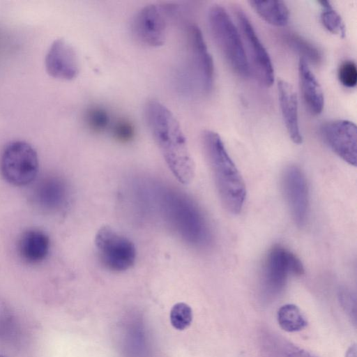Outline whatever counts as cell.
<instances>
[{
    "instance_id": "cell-1",
    "label": "cell",
    "mask_w": 357,
    "mask_h": 357,
    "mask_svg": "<svg viewBox=\"0 0 357 357\" xmlns=\"http://www.w3.org/2000/svg\"><path fill=\"white\" fill-rule=\"evenodd\" d=\"M144 114L149 130L173 175L183 184L190 183L195 175V164L175 116L155 99L146 102Z\"/></svg>"
},
{
    "instance_id": "cell-2",
    "label": "cell",
    "mask_w": 357,
    "mask_h": 357,
    "mask_svg": "<svg viewBox=\"0 0 357 357\" xmlns=\"http://www.w3.org/2000/svg\"><path fill=\"white\" fill-rule=\"evenodd\" d=\"M202 139L222 202L228 211L238 214L246 197L243 179L217 132L204 130Z\"/></svg>"
},
{
    "instance_id": "cell-3",
    "label": "cell",
    "mask_w": 357,
    "mask_h": 357,
    "mask_svg": "<svg viewBox=\"0 0 357 357\" xmlns=\"http://www.w3.org/2000/svg\"><path fill=\"white\" fill-rule=\"evenodd\" d=\"M208 21L212 37L230 68L237 75L248 77L250 69L243 42L227 10L220 5L212 6Z\"/></svg>"
},
{
    "instance_id": "cell-4",
    "label": "cell",
    "mask_w": 357,
    "mask_h": 357,
    "mask_svg": "<svg viewBox=\"0 0 357 357\" xmlns=\"http://www.w3.org/2000/svg\"><path fill=\"white\" fill-rule=\"evenodd\" d=\"M165 202L167 215L181 236L196 245L208 242V227L199 210L192 202L175 193H168Z\"/></svg>"
},
{
    "instance_id": "cell-5",
    "label": "cell",
    "mask_w": 357,
    "mask_h": 357,
    "mask_svg": "<svg viewBox=\"0 0 357 357\" xmlns=\"http://www.w3.org/2000/svg\"><path fill=\"white\" fill-rule=\"evenodd\" d=\"M38 158L36 150L24 141L9 142L0 155V172L10 184L17 186L31 183L38 170Z\"/></svg>"
},
{
    "instance_id": "cell-6",
    "label": "cell",
    "mask_w": 357,
    "mask_h": 357,
    "mask_svg": "<svg viewBox=\"0 0 357 357\" xmlns=\"http://www.w3.org/2000/svg\"><path fill=\"white\" fill-rule=\"evenodd\" d=\"M94 242L98 257L106 268L121 272L134 265L136 259L135 245L110 227L103 226L100 228Z\"/></svg>"
},
{
    "instance_id": "cell-7",
    "label": "cell",
    "mask_w": 357,
    "mask_h": 357,
    "mask_svg": "<svg viewBox=\"0 0 357 357\" xmlns=\"http://www.w3.org/2000/svg\"><path fill=\"white\" fill-rule=\"evenodd\" d=\"M233 11L245 44V50L249 65L251 63L250 69L251 68L261 84L271 86L274 82V70L269 54L243 10L240 7L234 6Z\"/></svg>"
},
{
    "instance_id": "cell-8",
    "label": "cell",
    "mask_w": 357,
    "mask_h": 357,
    "mask_svg": "<svg viewBox=\"0 0 357 357\" xmlns=\"http://www.w3.org/2000/svg\"><path fill=\"white\" fill-rule=\"evenodd\" d=\"M304 273L300 259L287 249L274 246L266 259L262 274V290L268 296L278 294L286 284L288 275Z\"/></svg>"
},
{
    "instance_id": "cell-9",
    "label": "cell",
    "mask_w": 357,
    "mask_h": 357,
    "mask_svg": "<svg viewBox=\"0 0 357 357\" xmlns=\"http://www.w3.org/2000/svg\"><path fill=\"white\" fill-rule=\"evenodd\" d=\"M167 23L162 8L149 4L141 8L132 22V31L141 43L152 47L162 45L166 38Z\"/></svg>"
},
{
    "instance_id": "cell-10",
    "label": "cell",
    "mask_w": 357,
    "mask_h": 357,
    "mask_svg": "<svg viewBox=\"0 0 357 357\" xmlns=\"http://www.w3.org/2000/svg\"><path fill=\"white\" fill-rule=\"evenodd\" d=\"M321 135L329 147L349 165H356L357 128L348 120H335L325 123Z\"/></svg>"
},
{
    "instance_id": "cell-11",
    "label": "cell",
    "mask_w": 357,
    "mask_h": 357,
    "mask_svg": "<svg viewBox=\"0 0 357 357\" xmlns=\"http://www.w3.org/2000/svg\"><path fill=\"white\" fill-rule=\"evenodd\" d=\"M282 187L296 224L305 225L308 214V189L305 176L296 166L288 167L282 178Z\"/></svg>"
},
{
    "instance_id": "cell-12",
    "label": "cell",
    "mask_w": 357,
    "mask_h": 357,
    "mask_svg": "<svg viewBox=\"0 0 357 357\" xmlns=\"http://www.w3.org/2000/svg\"><path fill=\"white\" fill-rule=\"evenodd\" d=\"M47 73L54 78L72 80L79 73V64L73 47L66 40H55L50 47L45 59Z\"/></svg>"
},
{
    "instance_id": "cell-13",
    "label": "cell",
    "mask_w": 357,
    "mask_h": 357,
    "mask_svg": "<svg viewBox=\"0 0 357 357\" xmlns=\"http://www.w3.org/2000/svg\"><path fill=\"white\" fill-rule=\"evenodd\" d=\"M187 41L191 60L202 88L203 91L208 93L211 90L213 84V61L208 51L202 33L196 25L188 26Z\"/></svg>"
},
{
    "instance_id": "cell-14",
    "label": "cell",
    "mask_w": 357,
    "mask_h": 357,
    "mask_svg": "<svg viewBox=\"0 0 357 357\" xmlns=\"http://www.w3.org/2000/svg\"><path fill=\"white\" fill-rule=\"evenodd\" d=\"M33 202L45 211H56L67 202L68 188L62 179L47 176L38 182L33 191Z\"/></svg>"
},
{
    "instance_id": "cell-15",
    "label": "cell",
    "mask_w": 357,
    "mask_h": 357,
    "mask_svg": "<svg viewBox=\"0 0 357 357\" xmlns=\"http://www.w3.org/2000/svg\"><path fill=\"white\" fill-rule=\"evenodd\" d=\"M278 100L280 110L287 132L295 144L302 143L296 93L291 85L284 80L280 79L277 84Z\"/></svg>"
},
{
    "instance_id": "cell-16",
    "label": "cell",
    "mask_w": 357,
    "mask_h": 357,
    "mask_svg": "<svg viewBox=\"0 0 357 357\" xmlns=\"http://www.w3.org/2000/svg\"><path fill=\"white\" fill-rule=\"evenodd\" d=\"M50 245V238L45 232L37 229H31L20 236L17 242V252L24 262L37 264L47 257Z\"/></svg>"
},
{
    "instance_id": "cell-17",
    "label": "cell",
    "mask_w": 357,
    "mask_h": 357,
    "mask_svg": "<svg viewBox=\"0 0 357 357\" xmlns=\"http://www.w3.org/2000/svg\"><path fill=\"white\" fill-rule=\"evenodd\" d=\"M301 93L308 111L319 114L324 108V97L321 87L311 71L308 63L300 58L298 66Z\"/></svg>"
},
{
    "instance_id": "cell-18",
    "label": "cell",
    "mask_w": 357,
    "mask_h": 357,
    "mask_svg": "<svg viewBox=\"0 0 357 357\" xmlns=\"http://www.w3.org/2000/svg\"><path fill=\"white\" fill-rule=\"evenodd\" d=\"M250 7L266 22L276 26H285L289 19V11L282 1H250Z\"/></svg>"
},
{
    "instance_id": "cell-19",
    "label": "cell",
    "mask_w": 357,
    "mask_h": 357,
    "mask_svg": "<svg viewBox=\"0 0 357 357\" xmlns=\"http://www.w3.org/2000/svg\"><path fill=\"white\" fill-rule=\"evenodd\" d=\"M277 320L280 328L287 332H297L307 325L301 310L294 304H286L280 307Z\"/></svg>"
},
{
    "instance_id": "cell-20",
    "label": "cell",
    "mask_w": 357,
    "mask_h": 357,
    "mask_svg": "<svg viewBox=\"0 0 357 357\" xmlns=\"http://www.w3.org/2000/svg\"><path fill=\"white\" fill-rule=\"evenodd\" d=\"M318 3L321 7L320 19L323 26L331 33L344 37L346 29L340 15L333 9L329 1L321 0Z\"/></svg>"
},
{
    "instance_id": "cell-21",
    "label": "cell",
    "mask_w": 357,
    "mask_h": 357,
    "mask_svg": "<svg viewBox=\"0 0 357 357\" xmlns=\"http://www.w3.org/2000/svg\"><path fill=\"white\" fill-rule=\"evenodd\" d=\"M287 43L301 55V59L313 63H318L321 59V55L313 45L298 35L289 33L286 36Z\"/></svg>"
},
{
    "instance_id": "cell-22",
    "label": "cell",
    "mask_w": 357,
    "mask_h": 357,
    "mask_svg": "<svg viewBox=\"0 0 357 357\" xmlns=\"http://www.w3.org/2000/svg\"><path fill=\"white\" fill-rule=\"evenodd\" d=\"M85 121L89 128L95 132L104 131L109 125L108 112L100 107H91L85 114Z\"/></svg>"
},
{
    "instance_id": "cell-23",
    "label": "cell",
    "mask_w": 357,
    "mask_h": 357,
    "mask_svg": "<svg viewBox=\"0 0 357 357\" xmlns=\"http://www.w3.org/2000/svg\"><path fill=\"white\" fill-rule=\"evenodd\" d=\"M170 322L172 326L179 331L188 328L192 320V310L185 303H177L171 309Z\"/></svg>"
},
{
    "instance_id": "cell-24",
    "label": "cell",
    "mask_w": 357,
    "mask_h": 357,
    "mask_svg": "<svg viewBox=\"0 0 357 357\" xmlns=\"http://www.w3.org/2000/svg\"><path fill=\"white\" fill-rule=\"evenodd\" d=\"M337 77L345 87H355L357 84V68L355 62L351 60L342 62L337 69Z\"/></svg>"
},
{
    "instance_id": "cell-25",
    "label": "cell",
    "mask_w": 357,
    "mask_h": 357,
    "mask_svg": "<svg viewBox=\"0 0 357 357\" xmlns=\"http://www.w3.org/2000/svg\"><path fill=\"white\" fill-rule=\"evenodd\" d=\"M113 137L121 142L130 141L135 136V128L128 120L121 119L116 121L112 129Z\"/></svg>"
},
{
    "instance_id": "cell-26",
    "label": "cell",
    "mask_w": 357,
    "mask_h": 357,
    "mask_svg": "<svg viewBox=\"0 0 357 357\" xmlns=\"http://www.w3.org/2000/svg\"><path fill=\"white\" fill-rule=\"evenodd\" d=\"M340 299L345 310H347L351 317L356 319V300L351 292L345 289L341 291L340 293Z\"/></svg>"
},
{
    "instance_id": "cell-27",
    "label": "cell",
    "mask_w": 357,
    "mask_h": 357,
    "mask_svg": "<svg viewBox=\"0 0 357 357\" xmlns=\"http://www.w3.org/2000/svg\"><path fill=\"white\" fill-rule=\"evenodd\" d=\"M286 357H316L312 354L303 349L291 347L287 350Z\"/></svg>"
},
{
    "instance_id": "cell-28",
    "label": "cell",
    "mask_w": 357,
    "mask_h": 357,
    "mask_svg": "<svg viewBox=\"0 0 357 357\" xmlns=\"http://www.w3.org/2000/svg\"><path fill=\"white\" fill-rule=\"evenodd\" d=\"M345 357H356V344L351 345L347 351Z\"/></svg>"
},
{
    "instance_id": "cell-29",
    "label": "cell",
    "mask_w": 357,
    "mask_h": 357,
    "mask_svg": "<svg viewBox=\"0 0 357 357\" xmlns=\"http://www.w3.org/2000/svg\"><path fill=\"white\" fill-rule=\"evenodd\" d=\"M0 357H4V356H3L0 355Z\"/></svg>"
}]
</instances>
